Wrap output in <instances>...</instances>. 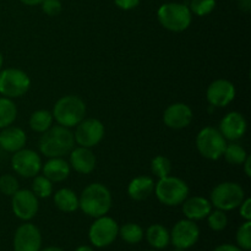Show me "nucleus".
I'll return each mask as SVG.
<instances>
[{
	"label": "nucleus",
	"mask_w": 251,
	"mask_h": 251,
	"mask_svg": "<svg viewBox=\"0 0 251 251\" xmlns=\"http://www.w3.org/2000/svg\"><path fill=\"white\" fill-rule=\"evenodd\" d=\"M238 247L243 251L251 249V221H245L237 230Z\"/></svg>",
	"instance_id": "31"
},
{
	"label": "nucleus",
	"mask_w": 251,
	"mask_h": 251,
	"mask_svg": "<svg viewBox=\"0 0 251 251\" xmlns=\"http://www.w3.org/2000/svg\"><path fill=\"white\" fill-rule=\"evenodd\" d=\"M163 122L169 129H185L193 122V110L185 103H173L164 110Z\"/></svg>",
	"instance_id": "16"
},
{
	"label": "nucleus",
	"mask_w": 251,
	"mask_h": 251,
	"mask_svg": "<svg viewBox=\"0 0 251 251\" xmlns=\"http://www.w3.org/2000/svg\"><path fill=\"white\" fill-rule=\"evenodd\" d=\"M119 234L127 244H137L144 238V229L136 223H126L119 228Z\"/></svg>",
	"instance_id": "28"
},
{
	"label": "nucleus",
	"mask_w": 251,
	"mask_h": 251,
	"mask_svg": "<svg viewBox=\"0 0 251 251\" xmlns=\"http://www.w3.org/2000/svg\"><path fill=\"white\" fill-rule=\"evenodd\" d=\"M42 245V235L38 228L32 223H24L15 232V251H39Z\"/></svg>",
	"instance_id": "15"
},
{
	"label": "nucleus",
	"mask_w": 251,
	"mask_h": 251,
	"mask_svg": "<svg viewBox=\"0 0 251 251\" xmlns=\"http://www.w3.org/2000/svg\"><path fill=\"white\" fill-rule=\"evenodd\" d=\"M239 2V7L240 10L243 11H250V7H251V0H238Z\"/></svg>",
	"instance_id": "40"
},
{
	"label": "nucleus",
	"mask_w": 251,
	"mask_h": 251,
	"mask_svg": "<svg viewBox=\"0 0 251 251\" xmlns=\"http://www.w3.org/2000/svg\"><path fill=\"white\" fill-rule=\"evenodd\" d=\"M245 199V191L238 183L223 181L213 188L210 195L211 205L221 211H232L239 207Z\"/></svg>",
	"instance_id": "6"
},
{
	"label": "nucleus",
	"mask_w": 251,
	"mask_h": 251,
	"mask_svg": "<svg viewBox=\"0 0 251 251\" xmlns=\"http://www.w3.org/2000/svg\"><path fill=\"white\" fill-rule=\"evenodd\" d=\"M11 167L19 176L24 178H33L41 172L42 159L33 150L21 149L12 156Z\"/></svg>",
	"instance_id": "11"
},
{
	"label": "nucleus",
	"mask_w": 251,
	"mask_h": 251,
	"mask_svg": "<svg viewBox=\"0 0 251 251\" xmlns=\"http://www.w3.org/2000/svg\"><path fill=\"white\" fill-rule=\"evenodd\" d=\"M27 136L26 132L17 126H7L2 129L0 132V147L6 152L20 151L26 145Z\"/></svg>",
	"instance_id": "20"
},
{
	"label": "nucleus",
	"mask_w": 251,
	"mask_h": 251,
	"mask_svg": "<svg viewBox=\"0 0 251 251\" xmlns=\"http://www.w3.org/2000/svg\"><path fill=\"white\" fill-rule=\"evenodd\" d=\"M103 137H104V125L98 119L88 118L76 125L74 139L78 146L92 149L102 141Z\"/></svg>",
	"instance_id": "10"
},
{
	"label": "nucleus",
	"mask_w": 251,
	"mask_h": 251,
	"mask_svg": "<svg viewBox=\"0 0 251 251\" xmlns=\"http://www.w3.org/2000/svg\"><path fill=\"white\" fill-rule=\"evenodd\" d=\"M248 123L244 115L239 112H230L222 118L218 130L226 140L237 141L247 132Z\"/></svg>",
	"instance_id": "17"
},
{
	"label": "nucleus",
	"mask_w": 251,
	"mask_h": 251,
	"mask_svg": "<svg viewBox=\"0 0 251 251\" xmlns=\"http://www.w3.org/2000/svg\"><path fill=\"white\" fill-rule=\"evenodd\" d=\"M53 114L49 110L39 109L32 113V115L29 117V126L33 131L42 134L53 125Z\"/></svg>",
	"instance_id": "25"
},
{
	"label": "nucleus",
	"mask_w": 251,
	"mask_h": 251,
	"mask_svg": "<svg viewBox=\"0 0 251 251\" xmlns=\"http://www.w3.org/2000/svg\"><path fill=\"white\" fill-rule=\"evenodd\" d=\"M206 98L211 107H227L235 98V87L229 80L218 78L213 81L206 91Z\"/></svg>",
	"instance_id": "14"
},
{
	"label": "nucleus",
	"mask_w": 251,
	"mask_h": 251,
	"mask_svg": "<svg viewBox=\"0 0 251 251\" xmlns=\"http://www.w3.org/2000/svg\"><path fill=\"white\" fill-rule=\"evenodd\" d=\"M54 203L56 208L65 213L75 212L78 208V198L71 189L63 188L54 194Z\"/></svg>",
	"instance_id": "23"
},
{
	"label": "nucleus",
	"mask_w": 251,
	"mask_h": 251,
	"mask_svg": "<svg viewBox=\"0 0 251 251\" xmlns=\"http://www.w3.org/2000/svg\"><path fill=\"white\" fill-rule=\"evenodd\" d=\"M39 251H64V250L60 249V248H58V247H48V248H46V249L39 250Z\"/></svg>",
	"instance_id": "43"
},
{
	"label": "nucleus",
	"mask_w": 251,
	"mask_h": 251,
	"mask_svg": "<svg viewBox=\"0 0 251 251\" xmlns=\"http://www.w3.org/2000/svg\"><path fill=\"white\" fill-rule=\"evenodd\" d=\"M213 251H243L239 247H235L232 244H222L220 247L216 248Z\"/></svg>",
	"instance_id": "38"
},
{
	"label": "nucleus",
	"mask_w": 251,
	"mask_h": 251,
	"mask_svg": "<svg viewBox=\"0 0 251 251\" xmlns=\"http://www.w3.org/2000/svg\"><path fill=\"white\" fill-rule=\"evenodd\" d=\"M159 24L171 32H183L189 28L193 20L189 6L180 2H166L157 11Z\"/></svg>",
	"instance_id": "4"
},
{
	"label": "nucleus",
	"mask_w": 251,
	"mask_h": 251,
	"mask_svg": "<svg viewBox=\"0 0 251 251\" xmlns=\"http://www.w3.org/2000/svg\"><path fill=\"white\" fill-rule=\"evenodd\" d=\"M115 5L122 10H132L140 4V0H114Z\"/></svg>",
	"instance_id": "37"
},
{
	"label": "nucleus",
	"mask_w": 251,
	"mask_h": 251,
	"mask_svg": "<svg viewBox=\"0 0 251 251\" xmlns=\"http://www.w3.org/2000/svg\"><path fill=\"white\" fill-rule=\"evenodd\" d=\"M227 140L216 127L206 126L196 136V147L200 154L211 161H217L223 156Z\"/></svg>",
	"instance_id": "7"
},
{
	"label": "nucleus",
	"mask_w": 251,
	"mask_h": 251,
	"mask_svg": "<svg viewBox=\"0 0 251 251\" xmlns=\"http://www.w3.org/2000/svg\"><path fill=\"white\" fill-rule=\"evenodd\" d=\"M118 234H119L118 223L112 217L102 216L92 223L88 232V238L96 248H105L114 243Z\"/></svg>",
	"instance_id": "9"
},
{
	"label": "nucleus",
	"mask_w": 251,
	"mask_h": 251,
	"mask_svg": "<svg viewBox=\"0 0 251 251\" xmlns=\"http://www.w3.org/2000/svg\"><path fill=\"white\" fill-rule=\"evenodd\" d=\"M154 190V181L151 176H140L132 179L127 185V195L135 201H144Z\"/></svg>",
	"instance_id": "22"
},
{
	"label": "nucleus",
	"mask_w": 251,
	"mask_h": 251,
	"mask_svg": "<svg viewBox=\"0 0 251 251\" xmlns=\"http://www.w3.org/2000/svg\"><path fill=\"white\" fill-rule=\"evenodd\" d=\"M240 216L245 221H251V199H244L243 202L240 203Z\"/></svg>",
	"instance_id": "36"
},
{
	"label": "nucleus",
	"mask_w": 251,
	"mask_h": 251,
	"mask_svg": "<svg viewBox=\"0 0 251 251\" xmlns=\"http://www.w3.org/2000/svg\"><path fill=\"white\" fill-rule=\"evenodd\" d=\"M20 189L19 180L11 174L0 176V193L6 196H12Z\"/></svg>",
	"instance_id": "34"
},
{
	"label": "nucleus",
	"mask_w": 251,
	"mask_h": 251,
	"mask_svg": "<svg viewBox=\"0 0 251 251\" xmlns=\"http://www.w3.org/2000/svg\"><path fill=\"white\" fill-rule=\"evenodd\" d=\"M12 212L21 221H29L37 215L39 208L38 198L26 189H19L11 196Z\"/></svg>",
	"instance_id": "12"
},
{
	"label": "nucleus",
	"mask_w": 251,
	"mask_h": 251,
	"mask_svg": "<svg viewBox=\"0 0 251 251\" xmlns=\"http://www.w3.org/2000/svg\"><path fill=\"white\" fill-rule=\"evenodd\" d=\"M173 251H185L184 249H179V248H176V249H174Z\"/></svg>",
	"instance_id": "45"
},
{
	"label": "nucleus",
	"mask_w": 251,
	"mask_h": 251,
	"mask_svg": "<svg viewBox=\"0 0 251 251\" xmlns=\"http://www.w3.org/2000/svg\"><path fill=\"white\" fill-rule=\"evenodd\" d=\"M244 172H245V174H247V176H251V157L249 156V154H248V157H247V159H245L244 161Z\"/></svg>",
	"instance_id": "39"
},
{
	"label": "nucleus",
	"mask_w": 251,
	"mask_h": 251,
	"mask_svg": "<svg viewBox=\"0 0 251 251\" xmlns=\"http://www.w3.org/2000/svg\"><path fill=\"white\" fill-rule=\"evenodd\" d=\"M146 239L154 249H164L171 243V233L162 225H152L147 228Z\"/></svg>",
	"instance_id": "24"
},
{
	"label": "nucleus",
	"mask_w": 251,
	"mask_h": 251,
	"mask_svg": "<svg viewBox=\"0 0 251 251\" xmlns=\"http://www.w3.org/2000/svg\"><path fill=\"white\" fill-rule=\"evenodd\" d=\"M113 198L109 189L100 183L86 186L78 198V207L85 215L98 218L105 216L112 208Z\"/></svg>",
	"instance_id": "2"
},
{
	"label": "nucleus",
	"mask_w": 251,
	"mask_h": 251,
	"mask_svg": "<svg viewBox=\"0 0 251 251\" xmlns=\"http://www.w3.org/2000/svg\"><path fill=\"white\" fill-rule=\"evenodd\" d=\"M51 114L59 125L70 129L85 119L86 104L78 96H64L56 100Z\"/></svg>",
	"instance_id": "3"
},
{
	"label": "nucleus",
	"mask_w": 251,
	"mask_h": 251,
	"mask_svg": "<svg viewBox=\"0 0 251 251\" xmlns=\"http://www.w3.org/2000/svg\"><path fill=\"white\" fill-rule=\"evenodd\" d=\"M154 194L161 203L166 206H178L189 196V186L178 176H164L154 184Z\"/></svg>",
	"instance_id": "5"
},
{
	"label": "nucleus",
	"mask_w": 251,
	"mask_h": 251,
	"mask_svg": "<svg viewBox=\"0 0 251 251\" xmlns=\"http://www.w3.org/2000/svg\"><path fill=\"white\" fill-rule=\"evenodd\" d=\"M16 117L17 108L11 98L0 97V129L14 124Z\"/></svg>",
	"instance_id": "26"
},
{
	"label": "nucleus",
	"mask_w": 251,
	"mask_h": 251,
	"mask_svg": "<svg viewBox=\"0 0 251 251\" xmlns=\"http://www.w3.org/2000/svg\"><path fill=\"white\" fill-rule=\"evenodd\" d=\"M181 205H183L184 216L191 221L203 220L212 211V205H211L210 200L202 198V196L186 198Z\"/></svg>",
	"instance_id": "19"
},
{
	"label": "nucleus",
	"mask_w": 251,
	"mask_h": 251,
	"mask_svg": "<svg viewBox=\"0 0 251 251\" xmlns=\"http://www.w3.org/2000/svg\"><path fill=\"white\" fill-rule=\"evenodd\" d=\"M41 5L43 12L48 16H56L63 10V5H61L60 0H43Z\"/></svg>",
	"instance_id": "35"
},
{
	"label": "nucleus",
	"mask_w": 251,
	"mask_h": 251,
	"mask_svg": "<svg viewBox=\"0 0 251 251\" xmlns=\"http://www.w3.org/2000/svg\"><path fill=\"white\" fill-rule=\"evenodd\" d=\"M42 171L43 176L51 183H60L70 176L71 167L63 157H55V158H49V161L42 166Z\"/></svg>",
	"instance_id": "21"
},
{
	"label": "nucleus",
	"mask_w": 251,
	"mask_h": 251,
	"mask_svg": "<svg viewBox=\"0 0 251 251\" xmlns=\"http://www.w3.org/2000/svg\"><path fill=\"white\" fill-rule=\"evenodd\" d=\"M216 7V0H191L190 9L191 14L196 16H206L211 14Z\"/></svg>",
	"instance_id": "32"
},
{
	"label": "nucleus",
	"mask_w": 251,
	"mask_h": 251,
	"mask_svg": "<svg viewBox=\"0 0 251 251\" xmlns=\"http://www.w3.org/2000/svg\"><path fill=\"white\" fill-rule=\"evenodd\" d=\"M31 191L37 198H49L53 194V183L44 176H33Z\"/></svg>",
	"instance_id": "29"
},
{
	"label": "nucleus",
	"mask_w": 251,
	"mask_h": 251,
	"mask_svg": "<svg viewBox=\"0 0 251 251\" xmlns=\"http://www.w3.org/2000/svg\"><path fill=\"white\" fill-rule=\"evenodd\" d=\"M2 64H4V58H2L1 53H0V70L2 69Z\"/></svg>",
	"instance_id": "44"
},
{
	"label": "nucleus",
	"mask_w": 251,
	"mask_h": 251,
	"mask_svg": "<svg viewBox=\"0 0 251 251\" xmlns=\"http://www.w3.org/2000/svg\"><path fill=\"white\" fill-rule=\"evenodd\" d=\"M20 1L25 5H28V6H36V5H41L43 0H20Z\"/></svg>",
	"instance_id": "41"
},
{
	"label": "nucleus",
	"mask_w": 251,
	"mask_h": 251,
	"mask_svg": "<svg viewBox=\"0 0 251 251\" xmlns=\"http://www.w3.org/2000/svg\"><path fill=\"white\" fill-rule=\"evenodd\" d=\"M75 251H95L92 248L87 247V245H82V247H78Z\"/></svg>",
	"instance_id": "42"
},
{
	"label": "nucleus",
	"mask_w": 251,
	"mask_h": 251,
	"mask_svg": "<svg viewBox=\"0 0 251 251\" xmlns=\"http://www.w3.org/2000/svg\"><path fill=\"white\" fill-rule=\"evenodd\" d=\"M75 146L74 134L69 127L61 125H51L47 131L42 132L38 141L39 151L48 158L64 157L69 154Z\"/></svg>",
	"instance_id": "1"
},
{
	"label": "nucleus",
	"mask_w": 251,
	"mask_h": 251,
	"mask_svg": "<svg viewBox=\"0 0 251 251\" xmlns=\"http://www.w3.org/2000/svg\"><path fill=\"white\" fill-rule=\"evenodd\" d=\"M200 238V229L195 221L181 220L176 223L171 232V242L179 249H189L198 243Z\"/></svg>",
	"instance_id": "13"
},
{
	"label": "nucleus",
	"mask_w": 251,
	"mask_h": 251,
	"mask_svg": "<svg viewBox=\"0 0 251 251\" xmlns=\"http://www.w3.org/2000/svg\"><path fill=\"white\" fill-rule=\"evenodd\" d=\"M96 159L95 153L87 147H76L70 152V167L80 174H90L95 171Z\"/></svg>",
	"instance_id": "18"
},
{
	"label": "nucleus",
	"mask_w": 251,
	"mask_h": 251,
	"mask_svg": "<svg viewBox=\"0 0 251 251\" xmlns=\"http://www.w3.org/2000/svg\"><path fill=\"white\" fill-rule=\"evenodd\" d=\"M151 171L152 173L159 179L164 178V176H171L172 172V163L167 157L164 156H156L151 161Z\"/></svg>",
	"instance_id": "30"
},
{
	"label": "nucleus",
	"mask_w": 251,
	"mask_h": 251,
	"mask_svg": "<svg viewBox=\"0 0 251 251\" xmlns=\"http://www.w3.org/2000/svg\"><path fill=\"white\" fill-rule=\"evenodd\" d=\"M31 87L29 76L20 69L0 70V95L6 98H19L26 95Z\"/></svg>",
	"instance_id": "8"
},
{
	"label": "nucleus",
	"mask_w": 251,
	"mask_h": 251,
	"mask_svg": "<svg viewBox=\"0 0 251 251\" xmlns=\"http://www.w3.org/2000/svg\"><path fill=\"white\" fill-rule=\"evenodd\" d=\"M223 157H225V159L229 164L239 166V164L244 163V161L248 157V153L242 145L237 144V142H232L229 145L227 144L225 152H223Z\"/></svg>",
	"instance_id": "27"
},
{
	"label": "nucleus",
	"mask_w": 251,
	"mask_h": 251,
	"mask_svg": "<svg viewBox=\"0 0 251 251\" xmlns=\"http://www.w3.org/2000/svg\"><path fill=\"white\" fill-rule=\"evenodd\" d=\"M149 251H154V250H149Z\"/></svg>",
	"instance_id": "46"
},
{
	"label": "nucleus",
	"mask_w": 251,
	"mask_h": 251,
	"mask_svg": "<svg viewBox=\"0 0 251 251\" xmlns=\"http://www.w3.org/2000/svg\"><path fill=\"white\" fill-rule=\"evenodd\" d=\"M207 223L211 229L215 230V232H221V230H223L227 227L228 217L225 213V211H211L210 215L207 216Z\"/></svg>",
	"instance_id": "33"
}]
</instances>
